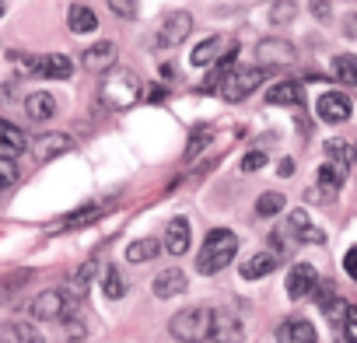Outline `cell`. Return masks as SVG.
Wrapping results in <instances>:
<instances>
[{
    "instance_id": "26",
    "label": "cell",
    "mask_w": 357,
    "mask_h": 343,
    "mask_svg": "<svg viewBox=\"0 0 357 343\" xmlns=\"http://www.w3.org/2000/svg\"><path fill=\"white\" fill-rule=\"evenodd\" d=\"M98 214H102V207L77 211V214H70L67 221H60V224H50V231H74V228H81V224H95V221H98Z\"/></svg>"
},
{
    "instance_id": "18",
    "label": "cell",
    "mask_w": 357,
    "mask_h": 343,
    "mask_svg": "<svg viewBox=\"0 0 357 343\" xmlns=\"http://www.w3.org/2000/svg\"><path fill=\"white\" fill-rule=\"evenodd\" d=\"M67 29H70L74 36H91V32L98 29V18H95V11H91L88 4H70V11H67Z\"/></svg>"
},
{
    "instance_id": "39",
    "label": "cell",
    "mask_w": 357,
    "mask_h": 343,
    "mask_svg": "<svg viewBox=\"0 0 357 343\" xmlns=\"http://www.w3.org/2000/svg\"><path fill=\"white\" fill-rule=\"evenodd\" d=\"M0 172H4V186H15L18 172H15V158H0Z\"/></svg>"
},
{
    "instance_id": "28",
    "label": "cell",
    "mask_w": 357,
    "mask_h": 343,
    "mask_svg": "<svg viewBox=\"0 0 357 343\" xmlns=\"http://www.w3.org/2000/svg\"><path fill=\"white\" fill-rule=\"evenodd\" d=\"M70 60L63 53H46V81H67L70 77Z\"/></svg>"
},
{
    "instance_id": "41",
    "label": "cell",
    "mask_w": 357,
    "mask_h": 343,
    "mask_svg": "<svg viewBox=\"0 0 357 343\" xmlns=\"http://www.w3.org/2000/svg\"><path fill=\"white\" fill-rule=\"evenodd\" d=\"M343 270H347V273H350V277L357 280V245H354V249H350V252L343 256Z\"/></svg>"
},
{
    "instance_id": "22",
    "label": "cell",
    "mask_w": 357,
    "mask_h": 343,
    "mask_svg": "<svg viewBox=\"0 0 357 343\" xmlns=\"http://www.w3.org/2000/svg\"><path fill=\"white\" fill-rule=\"evenodd\" d=\"M277 270V256L273 252H252L245 263H242V277L245 280H259V277H266V273H273Z\"/></svg>"
},
{
    "instance_id": "19",
    "label": "cell",
    "mask_w": 357,
    "mask_h": 343,
    "mask_svg": "<svg viewBox=\"0 0 357 343\" xmlns=\"http://www.w3.org/2000/svg\"><path fill=\"white\" fill-rule=\"evenodd\" d=\"M211 340H242V322L235 319V312H231V308L214 312V329H211Z\"/></svg>"
},
{
    "instance_id": "29",
    "label": "cell",
    "mask_w": 357,
    "mask_h": 343,
    "mask_svg": "<svg viewBox=\"0 0 357 343\" xmlns=\"http://www.w3.org/2000/svg\"><path fill=\"white\" fill-rule=\"evenodd\" d=\"M102 291H105V298H112V301H119V298L126 294V284H123V277H119L116 266H105V270H102Z\"/></svg>"
},
{
    "instance_id": "34",
    "label": "cell",
    "mask_w": 357,
    "mask_h": 343,
    "mask_svg": "<svg viewBox=\"0 0 357 343\" xmlns=\"http://www.w3.org/2000/svg\"><path fill=\"white\" fill-rule=\"evenodd\" d=\"M105 4L112 8V15H119L123 22H130L137 15V0H105Z\"/></svg>"
},
{
    "instance_id": "42",
    "label": "cell",
    "mask_w": 357,
    "mask_h": 343,
    "mask_svg": "<svg viewBox=\"0 0 357 343\" xmlns=\"http://www.w3.org/2000/svg\"><path fill=\"white\" fill-rule=\"evenodd\" d=\"M319 22H329V4H326V0H312V8H308Z\"/></svg>"
},
{
    "instance_id": "15",
    "label": "cell",
    "mask_w": 357,
    "mask_h": 343,
    "mask_svg": "<svg viewBox=\"0 0 357 343\" xmlns=\"http://www.w3.org/2000/svg\"><path fill=\"white\" fill-rule=\"evenodd\" d=\"M25 147H29V137H25L11 119L0 123V158H18Z\"/></svg>"
},
{
    "instance_id": "38",
    "label": "cell",
    "mask_w": 357,
    "mask_h": 343,
    "mask_svg": "<svg viewBox=\"0 0 357 343\" xmlns=\"http://www.w3.org/2000/svg\"><path fill=\"white\" fill-rule=\"evenodd\" d=\"M67 326H63V333H67V340H81V336H88V326L84 322H77V319H63Z\"/></svg>"
},
{
    "instance_id": "36",
    "label": "cell",
    "mask_w": 357,
    "mask_h": 343,
    "mask_svg": "<svg viewBox=\"0 0 357 343\" xmlns=\"http://www.w3.org/2000/svg\"><path fill=\"white\" fill-rule=\"evenodd\" d=\"M211 140V126H200V130H193V137H190V147H186V158H193L204 144Z\"/></svg>"
},
{
    "instance_id": "16",
    "label": "cell",
    "mask_w": 357,
    "mask_h": 343,
    "mask_svg": "<svg viewBox=\"0 0 357 343\" xmlns=\"http://www.w3.org/2000/svg\"><path fill=\"white\" fill-rule=\"evenodd\" d=\"M273 336L284 343H315V326L308 319H287V322H280V329Z\"/></svg>"
},
{
    "instance_id": "11",
    "label": "cell",
    "mask_w": 357,
    "mask_h": 343,
    "mask_svg": "<svg viewBox=\"0 0 357 343\" xmlns=\"http://www.w3.org/2000/svg\"><path fill=\"white\" fill-rule=\"evenodd\" d=\"M291 60H294V46L280 43V39H263L259 49H256V63H263V67H280V63H291Z\"/></svg>"
},
{
    "instance_id": "27",
    "label": "cell",
    "mask_w": 357,
    "mask_h": 343,
    "mask_svg": "<svg viewBox=\"0 0 357 343\" xmlns=\"http://www.w3.org/2000/svg\"><path fill=\"white\" fill-rule=\"evenodd\" d=\"M161 249H165V245H158L154 238H140V242H133V245L126 249V259H130V263H151Z\"/></svg>"
},
{
    "instance_id": "37",
    "label": "cell",
    "mask_w": 357,
    "mask_h": 343,
    "mask_svg": "<svg viewBox=\"0 0 357 343\" xmlns=\"http://www.w3.org/2000/svg\"><path fill=\"white\" fill-rule=\"evenodd\" d=\"M263 161H266V154H263V151H249V154L242 158V172H259V168H263Z\"/></svg>"
},
{
    "instance_id": "44",
    "label": "cell",
    "mask_w": 357,
    "mask_h": 343,
    "mask_svg": "<svg viewBox=\"0 0 357 343\" xmlns=\"http://www.w3.org/2000/svg\"><path fill=\"white\" fill-rule=\"evenodd\" d=\"M315 298H319V301H315V305H319V308H326V305H329V301H333V298H336V291H333V287H329V284H322V287H319V294H315Z\"/></svg>"
},
{
    "instance_id": "35",
    "label": "cell",
    "mask_w": 357,
    "mask_h": 343,
    "mask_svg": "<svg viewBox=\"0 0 357 343\" xmlns=\"http://www.w3.org/2000/svg\"><path fill=\"white\" fill-rule=\"evenodd\" d=\"M294 15H298V11H294V4H291V0H284V4H273V11H270V22H277V25H287Z\"/></svg>"
},
{
    "instance_id": "25",
    "label": "cell",
    "mask_w": 357,
    "mask_h": 343,
    "mask_svg": "<svg viewBox=\"0 0 357 343\" xmlns=\"http://www.w3.org/2000/svg\"><path fill=\"white\" fill-rule=\"evenodd\" d=\"M284 193L280 190H270V193H263L259 200H256V218H277L280 211H284Z\"/></svg>"
},
{
    "instance_id": "8",
    "label": "cell",
    "mask_w": 357,
    "mask_h": 343,
    "mask_svg": "<svg viewBox=\"0 0 357 343\" xmlns=\"http://www.w3.org/2000/svg\"><path fill=\"white\" fill-rule=\"evenodd\" d=\"M190 32H193V15H190V11H172V15L161 22L158 39H161L165 46H178V43L190 39Z\"/></svg>"
},
{
    "instance_id": "17",
    "label": "cell",
    "mask_w": 357,
    "mask_h": 343,
    "mask_svg": "<svg viewBox=\"0 0 357 343\" xmlns=\"http://www.w3.org/2000/svg\"><path fill=\"white\" fill-rule=\"evenodd\" d=\"M186 273L183 270H165V273H158L154 277V284H151V291L158 294V298H178L186 291Z\"/></svg>"
},
{
    "instance_id": "23",
    "label": "cell",
    "mask_w": 357,
    "mask_h": 343,
    "mask_svg": "<svg viewBox=\"0 0 357 343\" xmlns=\"http://www.w3.org/2000/svg\"><path fill=\"white\" fill-rule=\"evenodd\" d=\"M333 77H336L340 84H347V88H357V56L340 53V56L333 60Z\"/></svg>"
},
{
    "instance_id": "14",
    "label": "cell",
    "mask_w": 357,
    "mask_h": 343,
    "mask_svg": "<svg viewBox=\"0 0 357 343\" xmlns=\"http://www.w3.org/2000/svg\"><path fill=\"white\" fill-rule=\"evenodd\" d=\"M287 224H291V231L298 235V242H312V245H322V242H326V231L312 224L308 211H291V214H287Z\"/></svg>"
},
{
    "instance_id": "21",
    "label": "cell",
    "mask_w": 357,
    "mask_h": 343,
    "mask_svg": "<svg viewBox=\"0 0 357 343\" xmlns=\"http://www.w3.org/2000/svg\"><path fill=\"white\" fill-rule=\"evenodd\" d=\"M266 105H301V81H280L266 91Z\"/></svg>"
},
{
    "instance_id": "24",
    "label": "cell",
    "mask_w": 357,
    "mask_h": 343,
    "mask_svg": "<svg viewBox=\"0 0 357 343\" xmlns=\"http://www.w3.org/2000/svg\"><path fill=\"white\" fill-rule=\"evenodd\" d=\"M326 158H329V165H333V172L347 183V165H350V154H347V144L336 137V140H326Z\"/></svg>"
},
{
    "instance_id": "3",
    "label": "cell",
    "mask_w": 357,
    "mask_h": 343,
    "mask_svg": "<svg viewBox=\"0 0 357 343\" xmlns=\"http://www.w3.org/2000/svg\"><path fill=\"white\" fill-rule=\"evenodd\" d=\"M211 329H214V312L204 308V305H190L183 312H175L172 322H168V336L183 340V343H190V340H211Z\"/></svg>"
},
{
    "instance_id": "40",
    "label": "cell",
    "mask_w": 357,
    "mask_h": 343,
    "mask_svg": "<svg viewBox=\"0 0 357 343\" xmlns=\"http://www.w3.org/2000/svg\"><path fill=\"white\" fill-rule=\"evenodd\" d=\"M270 242H273V252H277V256H291V245L284 242V235H280V231H273V235H270Z\"/></svg>"
},
{
    "instance_id": "9",
    "label": "cell",
    "mask_w": 357,
    "mask_h": 343,
    "mask_svg": "<svg viewBox=\"0 0 357 343\" xmlns=\"http://www.w3.org/2000/svg\"><path fill=\"white\" fill-rule=\"evenodd\" d=\"M315 287H319V273H315V266H308V263L291 266V273H287V298H291V301L308 298Z\"/></svg>"
},
{
    "instance_id": "31",
    "label": "cell",
    "mask_w": 357,
    "mask_h": 343,
    "mask_svg": "<svg viewBox=\"0 0 357 343\" xmlns=\"http://www.w3.org/2000/svg\"><path fill=\"white\" fill-rule=\"evenodd\" d=\"M15 60H18V67H22L25 74L46 77V56H18V53H15Z\"/></svg>"
},
{
    "instance_id": "20",
    "label": "cell",
    "mask_w": 357,
    "mask_h": 343,
    "mask_svg": "<svg viewBox=\"0 0 357 343\" xmlns=\"http://www.w3.org/2000/svg\"><path fill=\"white\" fill-rule=\"evenodd\" d=\"M25 112H29V119L46 123V119H53V116H56V98H53V95H46V91H32V95L25 98Z\"/></svg>"
},
{
    "instance_id": "7",
    "label": "cell",
    "mask_w": 357,
    "mask_h": 343,
    "mask_svg": "<svg viewBox=\"0 0 357 343\" xmlns=\"http://www.w3.org/2000/svg\"><path fill=\"white\" fill-rule=\"evenodd\" d=\"M231 49H238L231 36H211V39H204V43L190 53V63H193V67H211L214 60H225Z\"/></svg>"
},
{
    "instance_id": "33",
    "label": "cell",
    "mask_w": 357,
    "mask_h": 343,
    "mask_svg": "<svg viewBox=\"0 0 357 343\" xmlns=\"http://www.w3.org/2000/svg\"><path fill=\"white\" fill-rule=\"evenodd\" d=\"M340 333H343V340H347V343H357V305H350V312H347V319H343Z\"/></svg>"
},
{
    "instance_id": "45",
    "label": "cell",
    "mask_w": 357,
    "mask_h": 343,
    "mask_svg": "<svg viewBox=\"0 0 357 343\" xmlns=\"http://www.w3.org/2000/svg\"><path fill=\"white\" fill-rule=\"evenodd\" d=\"M161 77L172 81V77H175V67H172V63H161Z\"/></svg>"
},
{
    "instance_id": "4",
    "label": "cell",
    "mask_w": 357,
    "mask_h": 343,
    "mask_svg": "<svg viewBox=\"0 0 357 343\" xmlns=\"http://www.w3.org/2000/svg\"><path fill=\"white\" fill-rule=\"evenodd\" d=\"M266 70H270V67H263V63L231 70V74L225 77V84H221V95H225V102H242V98H249V95H252V91L263 84Z\"/></svg>"
},
{
    "instance_id": "12",
    "label": "cell",
    "mask_w": 357,
    "mask_h": 343,
    "mask_svg": "<svg viewBox=\"0 0 357 343\" xmlns=\"http://www.w3.org/2000/svg\"><path fill=\"white\" fill-rule=\"evenodd\" d=\"M67 151H74V140H70L67 133H46V137H39L36 147H32L36 161H53L56 154H67Z\"/></svg>"
},
{
    "instance_id": "6",
    "label": "cell",
    "mask_w": 357,
    "mask_h": 343,
    "mask_svg": "<svg viewBox=\"0 0 357 343\" xmlns=\"http://www.w3.org/2000/svg\"><path fill=\"white\" fill-rule=\"evenodd\" d=\"M315 112H319V119L322 123H347L350 116H354V102H350V95H343V91H326L319 102H315Z\"/></svg>"
},
{
    "instance_id": "32",
    "label": "cell",
    "mask_w": 357,
    "mask_h": 343,
    "mask_svg": "<svg viewBox=\"0 0 357 343\" xmlns=\"http://www.w3.org/2000/svg\"><path fill=\"white\" fill-rule=\"evenodd\" d=\"M95 270H98V259H88V263H84V266H81V270L74 273V291H77V294H81V291L88 294V284H91Z\"/></svg>"
},
{
    "instance_id": "43",
    "label": "cell",
    "mask_w": 357,
    "mask_h": 343,
    "mask_svg": "<svg viewBox=\"0 0 357 343\" xmlns=\"http://www.w3.org/2000/svg\"><path fill=\"white\" fill-rule=\"evenodd\" d=\"M277 176H280V179H291V176H294V158H280Z\"/></svg>"
},
{
    "instance_id": "13",
    "label": "cell",
    "mask_w": 357,
    "mask_h": 343,
    "mask_svg": "<svg viewBox=\"0 0 357 343\" xmlns=\"http://www.w3.org/2000/svg\"><path fill=\"white\" fill-rule=\"evenodd\" d=\"M165 249L172 256H186L190 252V221L186 218H172L165 231Z\"/></svg>"
},
{
    "instance_id": "1",
    "label": "cell",
    "mask_w": 357,
    "mask_h": 343,
    "mask_svg": "<svg viewBox=\"0 0 357 343\" xmlns=\"http://www.w3.org/2000/svg\"><path fill=\"white\" fill-rule=\"evenodd\" d=\"M102 105L112 109V112H126L133 109L140 98H144V88H140V77L133 70H109V77L102 81Z\"/></svg>"
},
{
    "instance_id": "2",
    "label": "cell",
    "mask_w": 357,
    "mask_h": 343,
    "mask_svg": "<svg viewBox=\"0 0 357 343\" xmlns=\"http://www.w3.org/2000/svg\"><path fill=\"white\" fill-rule=\"evenodd\" d=\"M235 252H238V238H235V231H228V228H214V231L204 238V245H200L197 273L211 277V273L225 270V266L235 259Z\"/></svg>"
},
{
    "instance_id": "30",
    "label": "cell",
    "mask_w": 357,
    "mask_h": 343,
    "mask_svg": "<svg viewBox=\"0 0 357 343\" xmlns=\"http://www.w3.org/2000/svg\"><path fill=\"white\" fill-rule=\"evenodd\" d=\"M0 340H4V343H18V340H29V343H39L43 336H39V329H32V326H4V329H0Z\"/></svg>"
},
{
    "instance_id": "5",
    "label": "cell",
    "mask_w": 357,
    "mask_h": 343,
    "mask_svg": "<svg viewBox=\"0 0 357 343\" xmlns=\"http://www.w3.org/2000/svg\"><path fill=\"white\" fill-rule=\"evenodd\" d=\"M74 305L77 301H70L67 291H43L32 301V319H39V322H63L74 312Z\"/></svg>"
},
{
    "instance_id": "10",
    "label": "cell",
    "mask_w": 357,
    "mask_h": 343,
    "mask_svg": "<svg viewBox=\"0 0 357 343\" xmlns=\"http://www.w3.org/2000/svg\"><path fill=\"white\" fill-rule=\"evenodd\" d=\"M116 60H119L116 43H95V46L84 49V56H81L84 70H91V74H109V70L116 67Z\"/></svg>"
}]
</instances>
